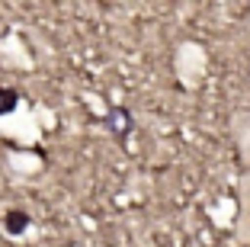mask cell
I'll return each instance as SVG.
<instances>
[{"mask_svg":"<svg viewBox=\"0 0 250 247\" xmlns=\"http://www.w3.org/2000/svg\"><path fill=\"white\" fill-rule=\"evenodd\" d=\"M0 93H3V96H0V112H3V109H10L16 103V93H13V90H0Z\"/></svg>","mask_w":250,"mask_h":247,"instance_id":"7a4b0ae2","label":"cell"},{"mask_svg":"<svg viewBox=\"0 0 250 247\" xmlns=\"http://www.w3.org/2000/svg\"><path fill=\"white\" fill-rule=\"evenodd\" d=\"M26 222H29L26 215H20V212H10V225H7V228L16 234V231H22V228H26Z\"/></svg>","mask_w":250,"mask_h":247,"instance_id":"6da1fadb","label":"cell"}]
</instances>
